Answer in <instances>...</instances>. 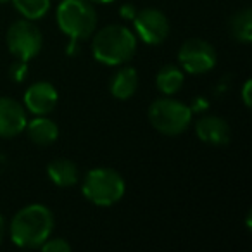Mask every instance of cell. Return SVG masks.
<instances>
[{
    "mask_svg": "<svg viewBox=\"0 0 252 252\" xmlns=\"http://www.w3.org/2000/svg\"><path fill=\"white\" fill-rule=\"evenodd\" d=\"M137 52V36L121 25H109L98 30L92 40L94 59L105 66L126 64Z\"/></svg>",
    "mask_w": 252,
    "mask_h": 252,
    "instance_id": "7a4b0ae2",
    "label": "cell"
},
{
    "mask_svg": "<svg viewBox=\"0 0 252 252\" xmlns=\"http://www.w3.org/2000/svg\"><path fill=\"white\" fill-rule=\"evenodd\" d=\"M47 175L52 180L54 185L61 187V189L76 185L78 180H80L76 164L66 158H57L50 161L49 166H47Z\"/></svg>",
    "mask_w": 252,
    "mask_h": 252,
    "instance_id": "5bb4252c",
    "label": "cell"
},
{
    "mask_svg": "<svg viewBox=\"0 0 252 252\" xmlns=\"http://www.w3.org/2000/svg\"><path fill=\"white\" fill-rule=\"evenodd\" d=\"M137 88H138V73L131 66L121 67L111 78V83H109V92L118 100H128L130 97H133Z\"/></svg>",
    "mask_w": 252,
    "mask_h": 252,
    "instance_id": "4fadbf2b",
    "label": "cell"
},
{
    "mask_svg": "<svg viewBox=\"0 0 252 252\" xmlns=\"http://www.w3.org/2000/svg\"><path fill=\"white\" fill-rule=\"evenodd\" d=\"M26 109L11 97H0V138H12L25 131Z\"/></svg>",
    "mask_w": 252,
    "mask_h": 252,
    "instance_id": "30bf717a",
    "label": "cell"
},
{
    "mask_svg": "<svg viewBox=\"0 0 252 252\" xmlns=\"http://www.w3.org/2000/svg\"><path fill=\"white\" fill-rule=\"evenodd\" d=\"M25 131L32 138L33 144L40 145V147H49L59 137L57 123L54 119L47 118V116H36L32 121H28L25 126Z\"/></svg>",
    "mask_w": 252,
    "mask_h": 252,
    "instance_id": "7c38bea8",
    "label": "cell"
},
{
    "mask_svg": "<svg viewBox=\"0 0 252 252\" xmlns=\"http://www.w3.org/2000/svg\"><path fill=\"white\" fill-rule=\"evenodd\" d=\"M125 180L111 168H94L85 175L81 192L85 199L100 207L118 204L125 195Z\"/></svg>",
    "mask_w": 252,
    "mask_h": 252,
    "instance_id": "3957f363",
    "label": "cell"
},
{
    "mask_svg": "<svg viewBox=\"0 0 252 252\" xmlns=\"http://www.w3.org/2000/svg\"><path fill=\"white\" fill-rule=\"evenodd\" d=\"M133 26L138 38L147 45H161L169 36V21L159 9H142L133 18Z\"/></svg>",
    "mask_w": 252,
    "mask_h": 252,
    "instance_id": "ba28073f",
    "label": "cell"
},
{
    "mask_svg": "<svg viewBox=\"0 0 252 252\" xmlns=\"http://www.w3.org/2000/svg\"><path fill=\"white\" fill-rule=\"evenodd\" d=\"M251 88H252V81L247 80L242 87V100H244L245 107H251Z\"/></svg>",
    "mask_w": 252,
    "mask_h": 252,
    "instance_id": "7402d4cb",
    "label": "cell"
},
{
    "mask_svg": "<svg viewBox=\"0 0 252 252\" xmlns=\"http://www.w3.org/2000/svg\"><path fill=\"white\" fill-rule=\"evenodd\" d=\"M245 223H247V228L251 230V213H247V221Z\"/></svg>",
    "mask_w": 252,
    "mask_h": 252,
    "instance_id": "d4e9b609",
    "label": "cell"
},
{
    "mask_svg": "<svg viewBox=\"0 0 252 252\" xmlns=\"http://www.w3.org/2000/svg\"><path fill=\"white\" fill-rule=\"evenodd\" d=\"M9 76H11V80L16 81V83H23V81L26 80V76H28V61L16 59L14 63L11 64Z\"/></svg>",
    "mask_w": 252,
    "mask_h": 252,
    "instance_id": "ac0fdd59",
    "label": "cell"
},
{
    "mask_svg": "<svg viewBox=\"0 0 252 252\" xmlns=\"http://www.w3.org/2000/svg\"><path fill=\"white\" fill-rule=\"evenodd\" d=\"M23 102H25L26 111H30L32 114L47 116L56 109L59 102V94L56 87L49 81H36L26 88Z\"/></svg>",
    "mask_w": 252,
    "mask_h": 252,
    "instance_id": "9c48e42d",
    "label": "cell"
},
{
    "mask_svg": "<svg viewBox=\"0 0 252 252\" xmlns=\"http://www.w3.org/2000/svg\"><path fill=\"white\" fill-rule=\"evenodd\" d=\"M195 135L204 144L221 147V145L230 144L231 130H230V125H228L223 118L207 114V116H202V118L195 123Z\"/></svg>",
    "mask_w": 252,
    "mask_h": 252,
    "instance_id": "8fae6325",
    "label": "cell"
},
{
    "mask_svg": "<svg viewBox=\"0 0 252 252\" xmlns=\"http://www.w3.org/2000/svg\"><path fill=\"white\" fill-rule=\"evenodd\" d=\"M54 214L43 204H30L14 214L9 224V235L14 245L23 249H36L52 235Z\"/></svg>",
    "mask_w": 252,
    "mask_h": 252,
    "instance_id": "6da1fadb",
    "label": "cell"
},
{
    "mask_svg": "<svg viewBox=\"0 0 252 252\" xmlns=\"http://www.w3.org/2000/svg\"><path fill=\"white\" fill-rule=\"evenodd\" d=\"M43 252H69L71 244L66 238H47L42 245H40Z\"/></svg>",
    "mask_w": 252,
    "mask_h": 252,
    "instance_id": "d6986e66",
    "label": "cell"
},
{
    "mask_svg": "<svg viewBox=\"0 0 252 252\" xmlns=\"http://www.w3.org/2000/svg\"><path fill=\"white\" fill-rule=\"evenodd\" d=\"M4 237H5V221L4 218L0 216V244L4 242Z\"/></svg>",
    "mask_w": 252,
    "mask_h": 252,
    "instance_id": "603a6c76",
    "label": "cell"
},
{
    "mask_svg": "<svg viewBox=\"0 0 252 252\" xmlns=\"http://www.w3.org/2000/svg\"><path fill=\"white\" fill-rule=\"evenodd\" d=\"M149 121L156 130L168 137H175L187 130L192 123V109L175 98H158L149 105Z\"/></svg>",
    "mask_w": 252,
    "mask_h": 252,
    "instance_id": "5b68a950",
    "label": "cell"
},
{
    "mask_svg": "<svg viewBox=\"0 0 252 252\" xmlns=\"http://www.w3.org/2000/svg\"><path fill=\"white\" fill-rule=\"evenodd\" d=\"M230 33L237 42H252V11L249 7L235 12L230 19Z\"/></svg>",
    "mask_w": 252,
    "mask_h": 252,
    "instance_id": "2e32d148",
    "label": "cell"
},
{
    "mask_svg": "<svg viewBox=\"0 0 252 252\" xmlns=\"http://www.w3.org/2000/svg\"><path fill=\"white\" fill-rule=\"evenodd\" d=\"M7 47L12 56L23 61H32L42 52L43 36L40 28L30 19H18L7 30Z\"/></svg>",
    "mask_w": 252,
    "mask_h": 252,
    "instance_id": "8992f818",
    "label": "cell"
},
{
    "mask_svg": "<svg viewBox=\"0 0 252 252\" xmlns=\"http://www.w3.org/2000/svg\"><path fill=\"white\" fill-rule=\"evenodd\" d=\"M92 2H97V4H111L114 0H92Z\"/></svg>",
    "mask_w": 252,
    "mask_h": 252,
    "instance_id": "cb8c5ba5",
    "label": "cell"
},
{
    "mask_svg": "<svg viewBox=\"0 0 252 252\" xmlns=\"http://www.w3.org/2000/svg\"><path fill=\"white\" fill-rule=\"evenodd\" d=\"M5 2H11V0H0V4H5Z\"/></svg>",
    "mask_w": 252,
    "mask_h": 252,
    "instance_id": "484cf974",
    "label": "cell"
},
{
    "mask_svg": "<svg viewBox=\"0 0 252 252\" xmlns=\"http://www.w3.org/2000/svg\"><path fill=\"white\" fill-rule=\"evenodd\" d=\"M61 32L71 43L87 40L97 28V12L85 0H61L56 12Z\"/></svg>",
    "mask_w": 252,
    "mask_h": 252,
    "instance_id": "277c9868",
    "label": "cell"
},
{
    "mask_svg": "<svg viewBox=\"0 0 252 252\" xmlns=\"http://www.w3.org/2000/svg\"><path fill=\"white\" fill-rule=\"evenodd\" d=\"M207 107H209V102H207L204 97L193 98V104L190 105V109H192V112H204Z\"/></svg>",
    "mask_w": 252,
    "mask_h": 252,
    "instance_id": "44dd1931",
    "label": "cell"
},
{
    "mask_svg": "<svg viewBox=\"0 0 252 252\" xmlns=\"http://www.w3.org/2000/svg\"><path fill=\"white\" fill-rule=\"evenodd\" d=\"M216 50L209 42L200 38H190L183 42L178 50V63L183 71L190 74H204L216 66Z\"/></svg>",
    "mask_w": 252,
    "mask_h": 252,
    "instance_id": "52a82bcc",
    "label": "cell"
},
{
    "mask_svg": "<svg viewBox=\"0 0 252 252\" xmlns=\"http://www.w3.org/2000/svg\"><path fill=\"white\" fill-rule=\"evenodd\" d=\"M137 11L138 9L135 7L133 4H123L121 9H119V16H121L123 19H126V21H133Z\"/></svg>",
    "mask_w": 252,
    "mask_h": 252,
    "instance_id": "ffe728a7",
    "label": "cell"
},
{
    "mask_svg": "<svg viewBox=\"0 0 252 252\" xmlns=\"http://www.w3.org/2000/svg\"><path fill=\"white\" fill-rule=\"evenodd\" d=\"M11 2L19 14L30 21L42 19L50 9V0H11Z\"/></svg>",
    "mask_w": 252,
    "mask_h": 252,
    "instance_id": "e0dca14e",
    "label": "cell"
},
{
    "mask_svg": "<svg viewBox=\"0 0 252 252\" xmlns=\"http://www.w3.org/2000/svg\"><path fill=\"white\" fill-rule=\"evenodd\" d=\"M183 81H185L183 69L173 66V64H168V66L161 67V71L156 76V87L161 94L175 95L183 87Z\"/></svg>",
    "mask_w": 252,
    "mask_h": 252,
    "instance_id": "9a60e30c",
    "label": "cell"
}]
</instances>
